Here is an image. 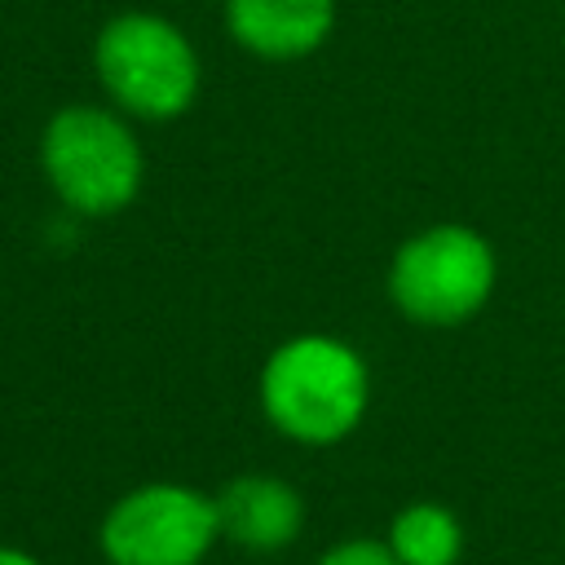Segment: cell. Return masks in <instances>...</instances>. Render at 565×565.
I'll list each match as a JSON object with an SVG mask.
<instances>
[{"instance_id": "obj_5", "label": "cell", "mask_w": 565, "mask_h": 565, "mask_svg": "<svg viewBox=\"0 0 565 565\" xmlns=\"http://www.w3.org/2000/svg\"><path fill=\"white\" fill-rule=\"evenodd\" d=\"M216 539V499L177 481L137 486L102 516V552L110 565H199Z\"/></svg>"}, {"instance_id": "obj_2", "label": "cell", "mask_w": 565, "mask_h": 565, "mask_svg": "<svg viewBox=\"0 0 565 565\" xmlns=\"http://www.w3.org/2000/svg\"><path fill=\"white\" fill-rule=\"evenodd\" d=\"M40 168L71 212L110 216L137 199L141 146L119 115L102 106H66L44 124Z\"/></svg>"}, {"instance_id": "obj_8", "label": "cell", "mask_w": 565, "mask_h": 565, "mask_svg": "<svg viewBox=\"0 0 565 565\" xmlns=\"http://www.w3.org/2000/svg\"><path fill=\"white\" fill-rule=\"evenodd\" d=\"M388 547L402 565H455L463 552V525L441 503H406L388 525Z\"/></svg>"}, {"instance_id": "obj_7", "label": "cell", "mask_w": 565, "mask_h": 565, "mask_svg": "<svg viewBox=\"0 0 565 565\" xmlns=\"http://www.w3.org/2000/svg\"><path fill=\"white\" fill-rule=\"evenodd\" d=\"M225 26L247 53L265 62H296L331 35L335 0H225Z\"/></svg>"}, {"instance_id": "obj_1", "label": "cell", "mask_w": 565, "mask_h": 565, "mask_svg": "<svg viewBox=\"0 0 565 565\" xmlns=\"http://www.w3.org/2000/svg\"><path fill=\"white\" fill-rule=\"evenodd\" d=\"M366 397V366L335 335H296L278 344L260 371V406L269 424L300 446H335L349 437Z\"/></svg>"}, {"instance_id": "obj_9", "label": "cell", "mask_w": 565, "mask_h": 565, "mask_svg": "<svg viewBox=\"0 0 565 565\" xmlns=\"http://www.w3.org/2000/svg\"><path fill=\"white\" fill-rule=\"evenodd\" d=\"M318 565H402L393 556L388 543H375V539H349V543H335L331 552H322Z\"/></svg>"}, {"instance_id": "obj_10", "label": "cell", "mask_w": 565, "mask_h": 565, "mask_svg": "<svg viewBox=\"0 0 565 565\" xmlns=\"http://www.w3.org/2000/svg\"><path fill=\"white\" fill-rule=\"evenodd\" d=\"M0 565H40V561L22 547H0Z\"/></svg>"}, {"instance_id": "obj_3", "label": "cell", "mask_w": 565, "mask_h": 565, "mask_svg": "<svg viewBox=\"0 0 565 565\" xmlns=\"http://www.w3.org/2000/svg\"><path fill=\"white\" fill-rule=\"evenodd\" d=\"M93 62L106 93L137 119H177L199 97L194 44L159 13H115L97 31Z\"/></svg>"}, {"instance_id": "obj_4", "label": "cell", "mask_w": 565, "mask_h": 565, "mask_svg": "<svg viewBox=\"0 0 565 565\" xmlns=\"http://www.w3.org/2000/svg\"><path fill=\"white\" fill-rule=\"evenodd\" d=\"M494 291V252L468 225H428L393 252L388 296L428 327H455L472 318Z\"/></svg>"}, {"instance_id": "obj_6", "label": "cell", "mask_w": 565, "mask_h": 565, "mask_svg": "<svg viewBox=\"0 0 565 565\" xmlns=\"http://www.w3.org/2000/svg\"><path fill=\"white\" fill-rule=\"evenodd\" d=\"M221 539L243 552H282L305 525V499L269 472H243L216 494Z\"/></svg>"}]
</instances>
